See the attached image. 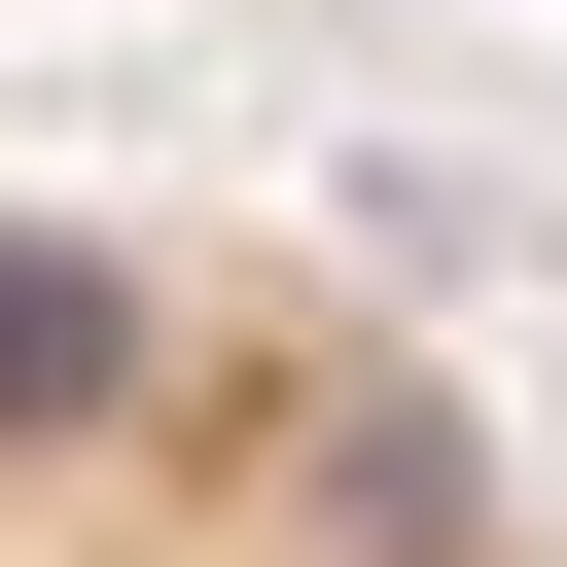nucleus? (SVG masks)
I'll return each mask as SVG.
<instances>
[{"instance_id": "1", "label": "nucleus", "mask_w": 567, "mask_h": 567, "mask_svg": "<svg viewBox=\"0 0 567 567\" xmlns=\"http://www.w3.org/2000/svg\"><path fill=\"white\" fill-rule=\"evenodd\" d=\"M0 567H567V461L390 284L0 177Z\"/></svg>"}]
</instances>
